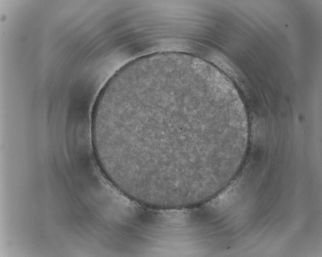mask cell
Listing matches in <instances>:
<instances>
[{
  "instance_id": "6da1fadb",
  "label": "cell",
  "mask_w": 322,
  "mask_h": 257,
  "mask_svg": "<svg viewBox=\"0 0 322 257\" xmlns=\"http://www.w3.org/2000/svg\"><path fill=\"white\" fill-rule=\"evenodd\" d=\"M245 133L235 94L205 68L181 63L150 66L115 84L102 99L96 130L114 175L168 198L205 188Z\"/></svg>"
}]
</instances>
